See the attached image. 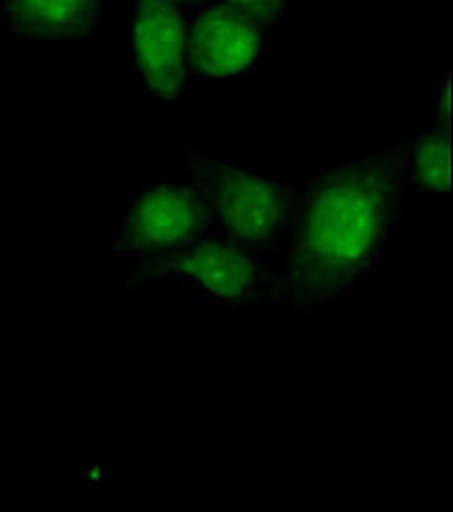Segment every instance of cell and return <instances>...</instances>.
Masks as SVG:
<instances>
[{
  "instance_id": "cell-6",
  "label": "cell",
  "mask_w": 453,
  "mask_h": 512,
  "mask_svg": "<svg viewBox=\"0 0 453 512\" xmlns=\"http://www.w3.org/2000/svg\"><path fill=\"white\" fill-rule=\"evenodd\" d=\"M188 13L168 0H136L130 23V46L138 80L165 105L182 99L186 72Z\"/></svg>"
},
{
  "instance_id": "cell-4",
  "label": "cell",
  "mask_w": 453,
  "mask_h": 512,
  "mask_svg": "<svg viewBox=\"0 0 453 512\" xmlns=\"http://www.w3.org/2000/svg\"><path fill=\"white\" fill-rule=\"evenodd\" d=\"M168 278H176L188 293L209 306L226 310L274 308L276 266L213 232L159 264L149 274L147 287Z\"/></svg>"
},
{
  "instance_id": "cell-8",
  "label": "cell",
  "mask_w": 453,
  "mask_h": 512,
  "mask_svg": "<svg viewBox=\"0 0 453 512\" xmlns=\"http://www.w3.org/2000/svg\"><path fill=\"white\" fill-rule=\"evenodd\" d=\"M443 88L435 103L433 126L416 136H403L401 170L408 191L443 195L449 193V111Z\"/></svg>"
},
{
  "instance_id": "cell-5",
  "label": "cell",
  "mask_w": 453,
  "mask_h": 512,
  "mask_svg": "<svg viewBox=\"0 0 453 512\" xmlns=\"http://www.w3.org/2000/svg\"><path fill=\"white\" fill-rule=\"evenodd\" d=\"M266 34L220 3L188 13V86H226L255 76L264 61Z\"/></svg>"
},
{
  "instance_id": "cell-9",
  "label": "cell",
  "mask_w": 453,
  "mask_h": 512,
  "mask_svg": "<svg viewBox=\"0 0 453 512\" xmlns=\"http://www.w3.org/2000/svg\"><path fill=\"white\" fill-rule=\"evenodd\" d=\"M213 3H220L251 21L266 36L280 26V21L291 7V0H213Z\"/></svg>"
},
{
  "instance_id": "cell-7",
  "label": "cell",
  "mask_w": 453,
  "mask_h": 512,
  "mask_svg": "<svg viewBox=\"0 0 453 512\" xmlns=\"http://www.w3.org/2000/svg\"><path fill=\"white\" fill-rule=\"evenodd\" d=\"M105 0H0V26L17 40H74L97 32Z\"/></svg>"
},
{
  "instance_id": "cell-2",
  "label": "cell",
  "mask_w": 453,
  "mask_h": 512,
  "mask_svg": "<svg viewBox=\"0 0 453 512\" xmlns=\"http://www.w3.org/2000/svg\"><path fill=\"white\" fill-rule=\"evenodd\" d=\"M209 214L213 235L226 237L276 266L289 232L297 182H282L253 168L211 159L199 151L182 157Z\"/></svg>"
},
{
  "instance_id": "cell-10",
  "label": "cell",
  "mask_w": 453,
  "mask_h": 512,
  "mask_svg": "<svg viewBox=\"0 0 453 512\" xmlns=\"http://www.w3.org/2000/svg\"><path fill=\"white\" fill-rule=\"evenodd\" d=\"M168 3L184 9L186 13H193V11L201 9V7H205L207 3H211V0H168Z\"/></svg>"
},
{
  "instance_id": "cell-3",
  "label": "cell",
  "mask_w": 453,
  "mask_h": 512,
  "mask_svg": "<svg viewBox=\"0 0 453 512\" xmlns=\"http://www.w3.org/2000/svg\"><path fill=\"white\" fill-rule=\"evenodd\" d=\"M209 232L207 205L193 182L182 176L140 186L119 216L109 247L124 262L119 289H147V278L159 264Z\"/></svg>"
},
{
  "instance_id": "cell-1",
  "label": "cell",
  "mask_w": 453,
  "mask_h": 512,
  "mask_svg": "<svg viewBox=\"0 0 453 512\" xmlns=\"http://www.w3.org/2000/svg\"><path fill=\"white\" fill-rule=\"evenodd\" d=\"M401 149L403 136H397L297 182L274 297V308L289 310L297 324L337 306L385 258L408 193Z\"/></svg>"
}]
</instances>
